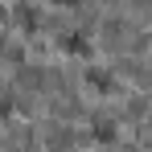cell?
<instances>
[{
    "label": "cell",
    "instance_id": "obj_1",
    "mask_svg": "<svg viewBox=\"0 0 152 152\" xmlns=\"http://www.w3.org/2000/svg\"><path fill=\"white\" fill-rule=\"evenodd\" d=\"M58 50L74 53V58H91V37H86V33H66V37L58 41Z\"/></svg>",
    "mask_w": 152,
    "mask_h": 152
},
{
    "label": "cell",
    "instance_id": "obj_2",
    "mask_svg": "<svg viewBox=\"0 0 152 152\" xmlns=\"http://www.w3.org/2000/svg\"><path fill=\"white\" fill-rule=\"evenodd\" d=\"M86 86H99V91H111V74H107V70H95V66H91V70H86Z\"/></svg>",
    "mask_w": 152,
    "mask_h": 152
},
{
    "label": "cell",
    "instance_id": "obj_3",
    "mask_svg": "<svg viewBox=\"0 0 152 152\" xmlns=\"http://www.w3.org/2000/svg\"><path fill=\"white\" fill-rule=\"evenodd\" d=\"M95 140H115V127L107 124V119H103V124H95Z\"/></svg>",
    "mask_w": 152,
    "mask_h": 152
},
{
    "label": "cell",
    "instance_id": "obj_4",
    "mask_svg": "<svg viewBox=\"0 0 152 152\" xmlns=\"http://www.w3.org/2000/svg\"><path fill=\"white\" fill-rule=\"evenodd\" d=\"M53 4H74V0H53Z\"/></svg>",
    "mask_w": 152,
    "mask_h": 152
}]
</instances>
